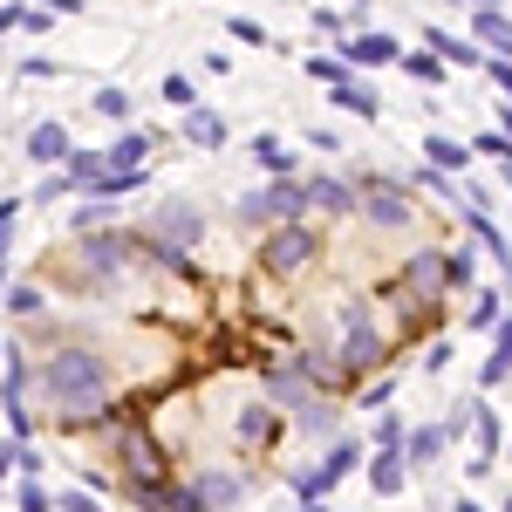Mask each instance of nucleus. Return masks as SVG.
Masks as SVG:
<instances>
[{"instance_id":"obj_34","label":"nucleus","mask_w":512,"mask_h":512,"mask_svg":"<svg viewBox=\"0 0 512 512\" xmlns=\"http://www.w3.org/2000/svg\"><path fill=\"white\" fill-rule=\"evenodd\" d=\"M76 185H69V171H55V178H41L35 185V205H48V198H69Z\"/></svg>"},{"instance_id":"obj_31","label":"nucleus","mask_w":512,"mask_h":512,"mask_svg":"<svg viewBox=\"0 0 512 512\" xmlns=\"http://www.w3.org/2000/svg\"><path fill=\"white\" fill-rule=\"evenodd\" d=\"M431 48L444 55V62H478V48L472 41H451V35H431Z\"/></svg>"},{"instance_id":"obj_22","label":"nucleus","mask_w":512,"mask_h":512,"mask_svg":"<svg viewBox=\"0 0 512 512\" xmlns=\"http://www.w3.org/2000/svg\"><path fill=\"white\" fill-rule=\"evenodd\" d=\"M472 28H478L485 41H492V48H506V41H512V21L499 14V7H478V14H472Z\"/></svg>"},{"instance_id":"obj_8","label":"nucleus","mask_w":512,"mask_h":512,"mask_svg":"<svg viewBox=\"0 0 512 512\" xmlns=\"http://www.w3.org/2000/svg\"><path fill=\"white\" fill-rule=\"evenodd\" d=\"M117 458H123V472H130V478H164V451H158V437H151V431H123L117 437Z\"/></svg>"},{"instance_id":"obj_28","label":"nucleus","mask_w":512,"mask_h":512,"mask_svg":"<svg viewBox=\"0 0 512 512\" xmlns=\"http://www.w3.org/2000/svg\"><path fill=\"white\" fill-rule=\"evenodd\" d=\"M403 69L424 82V89H431V82H444V62H437V55H403Z\"/></svg>"},{"instance_id":"obj_9","label":"nucleus","mask_w":512,"mask_h":512,"mask_svg":"<svg viewBox=\"0 0 512 512\" xmlns=\"http://www.w3.org/2000/svg\"><path fill=\"white\" fill-rule=\"evenodd\" d=\"M362 219L369 226H410V205H403V192H390V185H362Z\"/></svg>"},{"instance_id":"obj_10","label":"nucleus","mask_w":512,"mask_h":512,"mask_svg":"<svg viewBox=\"0 0 512 512\" xmlns=\"http://www.w3.org/2000/svg\"><path fill=\"white\" fill-rule=\"evenodd\" d=\"M185 492H192V506H198V512H226L239 492H246V485H239L233 472H198V485H185Z\"/></svg>"},{"instance_id":"obj_27","label":"nucleus","mask_w":512,"mask_h":512,"mask_svg":"<svg viewBox=\"0 0 512 512\" xmlns=\"http://www.w3.org/2000/svg\"><path fill=\"white\" fill-rule=\"evenodd\" d=\"M335 103H342V110H355V117H376V89H355V82H342V89H335Z\"/></svg>"},{"instance_id":"obj_1","label":"nucleus","mask_w":512,"mask_h":512,"mask_svg":"<svg viewBox=\"0 0 512 512\" xmlns=\"http://www.w3.org/2000/svg\"><path fill=\"white\" fill-rule=\"evenodd\" d=\"M35 383L48 390V403L62 410V424H103V417H110V362L96 349H82V342L48 355Z\"/></svg>"},{"instance_id":"obj_4","label":"nucleus","mask_w":512,"mask_h":512,"mask_svg":"<svg viewBox=\"0 0 512 512\" xmlns=\"http://www.w3.org/2000/svg\"><path fill=\"white\" fill-rule=\"evenodd\" d=\"M383 328L376 321H362V308H349V328H342V376H362V369H376L383 362Z\"/></svg>"},{"instance_id":"obj_26","label":"nucleus","mask_w":512,"mask_h":512,"mask_svg":"<svg viewBox=\"0 0 512 512\" xmlns=\"http://www.w3.org/2000/svg\"><path fill=\"white\" fill-rule=\"evenodd\" d=\"M253 158L267 164V171H280V178L294 171V158H287V144H274V137H253Z\"/></svg>"},{"instance_id":"obj_2","label":"nucleus","mask_w":512,"mask_h":512,"mask_svg":"<svg viewBox=\"0 0 512 512\" xmlns=\"http://www.w3.org/2000/svg\"><path fill=\"white\" fill-rule=\"evenodd\" d=\"M308 205H315V198H308V185H301V178H274V185H260V192L239 198V219H253V226H267V219H287V226H294Z\"/></svg>"},{"instance_id":"obj_50","label":"nucleus","mask_w":512,"mask_h":512,"mask_svg":"<svg viewBox=\"0 0 512 512\" xmlns=\"http://www.w3.org/2000/svg\"><path fill=\"white\" fill-rule=\"evenodd\" d=\"M499 512H512V499H506V506H499Z\"/></svg>"},{"instance_id":"obj_7","label":"nucleus","mask_w":512,"mask_h":512,"mask_svg":"<svg viewBox=\"0 0 512 512\" xmlns=\"http://www.w3.org/2000/svg\"><path fill=\"white\" fill-rule=\"evenodd\" d=\"M123 492H130V506H144V512H198L192 492L185 485H164V478H130Z\"/></svg>"},{"instance_id":"obj_14","label":"nucleus","mask_w":512,"mask_h":512,"mask_svg":"<svg viewBox=\"0 0 512 512\" xmlns=\"http://www.w3.org/2000/svg\"><path fill=\"white\" fill-rule=\"evenodd\" d=\"M451 444V424H417V431L403 437V451H410V465H431L437 451Z\"/></svg>"},{"instance_id":"obj_17","label":"nucleus","mask_w":512,"mask_h":512,"mask_svg":"<svg viewBox=\"0 0 512 512\" xmlns=\"http://www.w3.org/2000/svg\"><path fill=\"white\" fill-rule=\"evenodd\" d=\"M239 437L246 444H274V403H246L239 410Z\"/></svg>"},{"instance_id":"obj_46","label":"nucleus","mask_w":512,"mask_h":512,"mask_svg":"<svg viewBox=\"0 0 512 512\" xmlns=\"http://www.w3.org/2000/svg\"><path fill=\"white\" fill-rule=\"evenodd\" d=\"M0 294H7V260H0Z\"/></svg>"},{"instance_id":"obj_19","label":"nucleus","mask_w":512,"mask_h":512,"mask_svg":"<svg viewBox=\"0 0 512 512\" xmlns=\"http://www.w3.org/2000/svg\"><path fill=\"white\" fill-rule=\"evenodd\" d=\"M0 301H7V315H21V321H35L41 308H48V294H41L35 280H21V287H7V294H0Z\"/></svg>"},{"instance_id":"obj_21","label":"nucleus","mask_w":512,"mask_h":512,"mask_svg":"<svg viewBox=\"0 0 512 512\" xmlns=\"http://www.w3.org/2000/svg\"><path fill=\"white\" fill-rule=\"evenodd\" d=\"M410 280H417V294H424V301H437V294H444V260H437V253H417Z\"/></svg>"},{"instance_id":"obj_25","label":"nucleus","mask_w":512,"mask_h":512,"mask_svg":"<svg viewBox=\"0 0 512 512\" xmlns=\"http://www.w3.org/2000/svg\"><path fill=\"white\" fill-rule=\"evenodd\" d=\"M424 151H431V164H437V171H458V164L472 158V151H465V144H451V137H431Z\"/></svg>"},{"instance_id":"obj_5","label":"nucleus","mask_w":512,"mask_h":512,"mask_svg":"<svg viewBox=\"0 0 512 512\" xmlns=\"http://www.w3.org/2000/svg\"><path fill=\"white\" fill-rule=\"evenodd\" d=\"M308 260H315L308 226H280V233L260 246V267H267V274H294V267H308Z\"/></svg>"},{"instance_id":"obj_30","label":"nucleus","mask_w":512,"mask_h":512,"mask_svg":"<svg viewBox=\"0 0 512 512\" xmlns=\"http://www.w3.org/2000/svg\"><path fill=\"white\" fill-rule=\"evenodd\" d=\"M0 417H7V431H14V444H35V417H28L21 403H7Z\"/></svg>"},{"instance_id":"obj_47","label":"nucleus","mask_w":512,"mask_h":512,"mask_svg":"<svg viewBox=\"0 0 512 512\" xmlns=\"http://www.w3.org/2000/svg\"><path fill=\"white\" fill-rule=\"evenodd\" d=\"M506 144H512V110H506Z\"/></svg>"},{"instance_id":"obj_3","label":"nucleus","mask_w":512,"mask_h":512,"mask_svg":"<svg viewBox=\"0 0 512 512\" xmlns=\"http://www.w3.org/2000/svg\"><path fill=\"white\" fill-rule=\"evenodd\" d=\"M76 260L89 274V287H110L130 260V233H76Z\"/></svg>"},{"instance_id":"obj_44","label":"nucleus","mask_w":512,"mask_h":512,"mask_svg":"<svg viewBox=\"0 0 512 512\" xmlns=\"http://www.w3.org/2000/svg\"><path fill=\"white\" fill-rule=\"evenodd\" d=\"M48 14H82V0H41Z\"/></svg>"},{"instance_id":"obj_51","label":"nucleus","mask_w":512,"mask_h":512,"mask_svg":"<svg viewBox=\"0 0 512 512\" xmlns=\"http://www.w3.org/2000/svg\"><path fill=\"white\" fill-rule=\"evenodd\" d=\"M0 355H7V342H0Z\"/></svg>"},{"instance_id":"obj_41","label":"nucleus","mask_w":512,"mask_h":512,"mask_svg":"<svg viewBox=\"0 0 512 512\" xmlns=\"http://www.w3.org/2000/svg\"><path fill=\"white\" fill-rule=\"evenodd\" d=\"M164 96H171V103H185V110H192V76H164Z\"/></svg>"},{"instance_id":"obj_6","label":"nucleus","mask_w":512,"mask_h":512,"mask_svg":"<svg viewBox=\"0 0 512 512\" xmlns=\"http://www.w3.org/2000/svg\"><path fill=\"white\" fill-rule=\"evenodd\" d=\"M355 458H362L355 444H335V451L321 458L315 472H294V492H301V499H321V492H328L335 478H349V472H355Z\"/></svg>"},{"instance_id":"obj_18","label":"nucleus","mask_w":512,"mask_h":512,"mask_svg":"<svg viewBox=\"0 0 512 512\" xmlns=\"http://www.w3.org/2000/svg\"><path fill=\"white\" fill-rule=\"evenodd\" d=\"M308 198H315L321 212H349V205H355L349 178H308Z\"/></svg>"},{"instance_id":"obj_12","label":"nucleus","mask_w":512,"mask_h":512,"mask_svg":"<svg viewBox=\"0 0 512 512\" xmlns=\"http://www.w3.org/2000/svg\"><path fill=\"white\" fill-rule=\"evenodd\" d=\"M69 151H76V144H69L62 123H35V130H28V158L35 164H69Z\"/></svg>"},{"instance_id":"obj_40","label":"nucleus","mask_w":512,"mask_h":512,"mask_svg":"<svg viewBox=\"0 0 512 512\" xmlns=\"http://www.w3.org/2000/svg\"><path fill=\"white\" fill-rule=\"evenodd\" d=\"M21 28H28V35H48V28H55V14H48V7H28V14H21Z\"/></svg>"},{"instance_id":"obj_23","label":"nucleus","mask_w":512,"mask_h":512,"mask_svg":"<svg viewBox=\"0 0 512 512\" xmlns=\"http://www.w3.org/2000/svg\"><path fill=\"white\" fill-rule=\"evenodd\" d=\"M499 376H512V315L499 321V349H492V362H485V383H499Z\"/></svg>"},{"instance_id":"obj_20","label":"nucleus","mask_w":512,"mask_h":512,"mask_svg":"<svg viewBox=\"0 0 512 512\" xmlns=\"http://www.w3.org/2000/svg\"><path fill=\"white\" fill-rule=\"evenodd\" d=\"M349 55H355V62H369V69H383V62H396V41L390 35H355Z\"/></svg>"},{"instance_id":"obj_33","label":"nucleus","mask_w":512,"mask_h":512,"mask_svg":"<svg viewBox=\"0 0 512 512\" xmlns=\"http://www.w3.org/2000/svg\"><path fill=\"white\" fill-rule=\"evenodd\" d=\"M96 117H130V96L123 89H96Z\"/></svg>"},{"instance_id":"obj_49","label":"nucleus","mask_w":512,"mask_h":512,"mask_svg":"<svg viewBox=\"0 0 512 512\" xmlns=\"http://www.w3.org/2000/svg\"><path fill=\"white\" fill-rule=\"evenodd\" d=\"M506 62H512V41H506Z\"/></svg>"},{"instance_id":"obj_13","label":"nucleus","mask_w":512,"mask_h":512,"mask_svg":"<svg viewBox=\"0 0 512 512\" xmlns=\"http://www.w3.org/2000/svg\"><path fill=\"white\" fill-rule=\"evenodd\" d=\"M103 158L117 164V171H144V158H151V130H123L117 144L103 151Z\"/></svg>"},{"instance_id":"obj_32","label":"nucleus","mask_w":512,"mask_h":512,"mask_svg":"<svg viewBox=\"0 0 512 512\" xmlns=\"http://www.w3.org/2000/svg\"><path fill=\"white\" fill-rule=\"evenodd\" d=\"M478 294V287H472ZM472 328H499V294H478L472 301Z\"/></svg>"},{"instance_id":"obj_37","label":"nucleus","mask_w":512,"mask_h":512,"mask_svg":"<svg viewBox=\"0 0 512 512\" xmlns=\"http://www.w3.org/2000/svg\"><path fill=\"white\" fill-rule=\"evenodd\" d=\"M14 219H21V198H0V260H7V233H14Z\"/></svg>"},{"instance_id":"obj_16","label":"nucleus","mask_w":512,"mask_h":512,"mask_svg":"<svg viewBox=\"0 0 512 512\" xmlns=\"http://www.w3.org/2000/svg\"><path fill=\"white\" fill-rule=\"evenodd\" d=\"M403 478H410V465H403L396 451H376V465H369V485H376L383 499H396V492H403Z\"/></svg>"},{"instance_id":"obj_24","label":"nucleus","mask_w":512,"mask_h":512,"mask_svg":"<svg viewBox=\"0 0 512 512\" xmlns=\"http://www.w3.org/2000/svg\"><path fill=\"white\" fill-rule=\"evenodd\" d=\"M294 417H301V431H315V437H328V431H335V410H328L321 396H315V403H301Z\"/></svg>"},{"instance_id":"obj_42","label":"nucleus","mask_w":512,"mask_h":512,"mask_svg":"<svg viewBox=\"0 0 512 512\" xmlns=\"http://www.w3.org/2000/svg\"><path fill=\"white\" fill-rule=\"evenodd\" d=\"M485 76H499V89L512 96V62H506V55H499V62H485Z\"/></svg>"},{"instance_id":"obj_45","label":"nucleus","mask_w":512,"mask_h":512,"mask_svg":"<svg viewBox=\"0 0 512 512\" xmlns=\"http://www.w3.org/2000/svg\"><path fill=\"white\" fill-rule=\"evenodd\" d=\"M14 472V444H0V478Z\"/></svg>"},{"instance_id":"obj_43","label":"nucleus","mask_w":512,"mask_h":512,"mask_svg":"<svg viewBox=\"0 0 512 512\" xmlns=\"http://www.w3.org/2000/svg\"><path fill=\"white\" fill-rule=\"evenodd\" d=\"M21 14H28V7H14V0H0V35H7V28H21Z\"/></svg>"},{"instance_id":"obj_29","label":"nucleus","mask_w":512,"mask_h":512,"mask_svg":"<svg viewBox=\"0 0 512 512\" xmlns=\"http://www.w3.org/2000/svg\"><path fill=\"white\" fill-rule=\"evenodd\" d=\"M308 76L328 82V89H342V82H349V69H342V62H328V55H308Z\"/></svg>"},{"instance_id":"obj_15","label":"nucleus","mask_w":512,"mask_h":512,"mask_svg":"<svg viewBox=\"0 0 512 512\" xmlns=\"http://www.w3.org/2000/svg\"><path fill=\"white\" fill-rule=\"evenodd\" d=\"M185 144H192V151H219V144H226V123L212 117V110H192V117H185Z\"/></svg>"},{"instance_id":"obj_11","label":"nucleus","mask_w":512,"mask_h":512,"mask_svg":"<svg viewBox=\"0 0 512 512\" xmlns=\"http://www.w3.org/2000/svg\"><path fill=\"white\" fill-rule=\"evenodd\" d=\"M158 239H178V246H192L198 233H205V219H198V205H185V198H171L158 212V226H151Z\"/></svg>"},{"instance_id":"obj_39","label":"nucleus","mask_w":512,"mask_h":512,"mask_svg":"<svg viewBox=\"0 0 512 512\" xmlns=\"http://www.w3.org/2000/svg\"><path fill=\"white\" fill-rule=\"evenodd\" d=\"M376 444L396 451V444H403V417H383V424H376Z\"/></svg>"},{"instance_id":"obj_48","label":"nucleus","mask_w":512,"mask_h":512,"mask_svg":"<svg viewBox=\"0 0 512 512\" xmlns=\"http://www.w3.org/2000/svg\"><path fill=\"white\" fill-rule=\"evenodd\" d=\"M0 410H7V383H0Z\"/></svg>"},{"instance_id":"obj_38","label":"nucleus","mask_w":512,"mask_h":512,"mask_svg":"<svg viewBox=\"0 0 512 512\" xmlns=\"http://www.w3.org/2000/svg\"><path fill=\"white\" fill-rule=\"evenodd\" d=\"M55 512H103V506H96V492H62Z\"/></svg>"},{"instance_id":"obj_52","label":"nucleus","mask_w":512,"mask_h":512,"mask_svg":"<svg viewBox=\"0 0 512 512\" xmlns=\"http://www.w3.org/2000/svg\"><path fill=\"white\" fill-rule=\"evenodd\" d=\"M478 7H485V0H478Z\"/></svg>"},{"instance_id":"obj_36","label":"nucleus","mask_w":512,"mask_h":512,"mask_svg":"<svg viewBox=\"0 0 512 512\" xmlns=\"http://www.w3.org/2000/svg\"><path fill=\"white\" fill-rule=\"evenodd\" d=\"M21 76H28V82H55V76H62V69H55L48 55H28V62H21Z\"/></svg>"},{"instance_id":"obj_35","label":"nucleus","mask_w":512,"mask_h":512,"mask_svg":"<svg viewBox=\"0 0 512 512\" xmlns=\"http://www.w3.org/2000/svg\"><path fill=\"white\" fill-rule=\"evenodd\" d=\"M14 506H21V512H55V499H48V492H41L35 478H28V485H21V499H14Z\"/></svg>"}]
</instances>
